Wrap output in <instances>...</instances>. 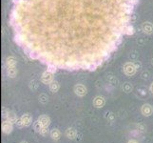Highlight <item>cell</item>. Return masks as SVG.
Returning a JSON list of instances; mask_svg holds the SVG:
<instances>
[{"label": "cell", "instance_id": "e0dca14e", "mask_svg": "<svg viewBox=\"0 0 153 143\" xmlns=\"http://www.w3.org/2000/svg\"><path fill=\"white\" fill-rule=\"evenodd\" d=\"M8 75L10 77H14L15 75H16V70L13 68H10L9 70H8Z\"/></svg>", "mask_w": 153, "mask_h": 143}, {"label": "cell", "instance_id": "5bb4252c", "mask_svg": "<svg viewBox=\"0 0 153 143\" xmlns=\"http://www.w3.org/2000/svg\"><path fill=\"white\" fill-rule=\"evenodd\" d=\"M51 131L49 130V127H42L39 134L42 136H48V135H50Z\"/></svg>", "mask_w": 153, "mask_h": 143}, {"label": "cell", "instance_id": "52a82bcc", "mask_svg": "<svg viewBox=\"0 0 153 143\" xmlns=\"http://www.w3.org/2000/svg\"><path fill=\"white\" fill-rule=\"evenodd\" d=\"M74 92L79 97H84L87 94V89L84 85H81V84H78L74 87Z\"/></svg>", "mask_w": 153, "mask_h": 143}, {"label": "cell", "instance_id": "3957f363", "mask_svg": "<svg viewBox=\"0 0 153 143\" xmlns=\"http://www.w3.org/2000/svg\"><path fill=\"white\" fill-rule=\"evenodd\" d=\"M39 121V123L42 125V127H49L51 125V118L50 116L46 115H42L37 118Z\"/></svg>", "mask_w": 153, "mask_h": 143}, {"label": "cell", "instance_id": "6da1fadb", "mask_svg": "<svg viewBox=\"0 0 153 143\" xmlns=\"http://www.w3.org/2000/svg\"><path fill=\"white\" fill-rule=\"evenodd\" d=\"M13 130V124L10 123V121L5 120L2 123V132L5 135H10Z\"/></svg>", "mask_w": 153, "mask_h": 143}, {"label": "cell", "instance_id": "2e32d148", "mask_svg": "<svg viewBox=\"0 0 153 143\" xmlns=\"http://www.w3.org/2000/svg\"><path fill=\"white\" fill-rule=\"evenodd\" d=\"M133 33H134V30H133L132 26H130V25L126 26V34L130 35V34H133Z\"/></svg>", "mask_w": 153, "mask_h": 143}, {"label": "cell", "instance_id": "d4e9b609", "mask_svg": "<svg viewBox=\"0 0 153 143\" xmlns=\"http://www.w3.org/2000/svg\"><path fill=\"white\" fill-rule=\"evenodd\" d=\"M128 143H139V142L137 141L136 139H129V140L128 141Z\"/></svg>", "mask_w": 153, "mask_h": 143}, {"label": "cell", "instance_id": "4fadbf2b", "mask_svg": "<svg viewBox=\"0 0 153 143\" xmlns=\"http://www.w3.org/2000/svg\"><path fill=\"white\" fill-rule=\"evenodd\" d=\"M125 73L128 76H132L133 73H135V69L133 67H131L130 65H126V69H125Z\"/></svg>", "mask_w": 153, "mask_h": 143}, {"label": "cell", "instance_id": "8fae6325", "mask_svg": "<svg viewBox=\"0 0 153 143\" xmlns=\"http://www.w3.org/2000/svg\"><path fill=\"white\" fill-rule=\"evenodd\" d=\"M50 89L52 93H56L58 90H59V84L56 81H52L50 83Z\"/></svg>", "mask_w": 153, "mask_h": 143}, {"label": "cell", "instance_id": "4316f807", "mask_svg": "<svg viewBox=\"0 0 153 143\" xmlns=\"http://www.w3.org/2000/svg\"><path fill=\"white\" fill-rule=\"evenodd\" d=\"M150 91H151V93L153 94V83L151 84V86H150Z\"/></svg>", "mask_w": 153, "mask_h": 143}, {"label": "cell", "instance_id": "30bf717a", "mask_svg": "<svg viewBox=\"0 0 153 143\" xmlns=\"http://www.w3.org/2000/svg\"><path fill=\"white\" fill-rule=\"evenodd\" d=\"M8 121H10V123H13V124H15L16 123V121L18 119L17 118V115L15 114L14 112H9L8 115H7V118H6Z\"/></svg>", "mask_w": 153, "mask_h": 143}, {"label": "cell", "instance_id": "ba28073f", "mask_svg": "<svg viewBox=\"0 0 153 143\" xmlns=\"http://www.w3.org/2000/svg\"><path fill=\"white\" fill-rule=\"evenodd\" d=\"M50 136H51V139H52V140L57 141V140H59V139H60V137H61V132H60L59 130H58V129L54 128V129L51 130Z\"/></svg>", "mask_w": 153, "mask_h": 143}, {"label": "cell", "instance_id": "7c38bea8", "mask_svg": "<svg viewBox=\"0 0 153 143\" xmlns=\"http://www.w3.org/2000/svg\"><path fill=\"white\" fill-rule=\"evenodd\" d=\"M105 118L108 121V122H114L116 118H115V115L111 112H107L105 113Z\"/></svg>", "mask_w": 153, "mask_h": 143}, {"label": "cell", "instance_id": "7a4b0ae2", "mask_svg": "<svg viewBox=\"0 0 153 143\" xmlns=\"http://www.w3.org/2000/svg\"><path fill=\"white\" fill-rule=\"evenodd\" d=\"M141 113L144 116H150L153 114V107L150 104H144L141 108Z\"/></svg>", "mask_w": 153, "mask_h": 143}, {"label": "cell", "instance_id": "8992f818", "mask_svg": "<svg viewBox=\"0 0 153 143\" xmlns=\"http://www.w3.org/2000/svg\"><path fill=\"white\" fill-rule=\"evenodd\" d=\"M105 104V100L103 97H96L93 99V106L95 108H102Z\"/></svg>", "mask_w": 153, "mask_h": 143}, {"label": "cell", "instance_id": "cb8c5ba5", "mask_svg": "<svg viewBox=\"0 0 153 143\" xmlns=\"http://www.w3.org/2000/svg\"><path fill=\"white\" fill-rule=\"evenodd\" d=\"M9 112H10L9 110H7V109H5V108H4V109L2 110V118H7V115H8Z\"/></svg>", "mask_w": 153, "mask_h": 143}, {"label": "cell", "instance_id": "603a6c76", "mask_svg": "<svg viewBox=\"0 0 153 143\" xmlns=\"http://www.w3.org/2000/svg\"><path fill=\"white\" fill-rule=\"evenodd\" d=\"M15 124H16V126L18 127V128H23V127H25V126H24V124H23L22 119H21V118L17 119L16 123H15Z\"/></svg>", "mask_w": 153, "mask_h": 143}, {"label": "cell", "instance_id": "484cf974", "mask_svg": "<svg viewBox=\"0 0 153 143\" xmlns=\"http://www.w3.org/2000/svg\"><path fill=\"white\" fill-rule=\"evenodd\" d=\"M20 1H21V0H13V2L14 4H16V5H17V4H19V3H20Z\"/></svg>", "mask_w": 153, "mask_h": 143}, {"label": "cell", "instance_id": "277c9868", "mask_svg": "<svg viewBox=\"0 0 153 143\" xmlns=\"http://www.w3.org/2000/svg\"><path fill=\"white\" fill-rule=\"evenodd\" d=\"M65 135L68 139L73 140V139H75V137L77 136V131L75 128H73V127H70V128H68L66 130Z\"/></svg>", "mask_w": 153, "mask_h": 143}, {"label": "cell", "instance_id": "5b68a950", "mask_svg": "<svg viewBox=\"0 0 153 143\" xmlns=\"http://www.w3.org/2000/svg\"><path fill=\"white\" fill-rule=\"evenodd\" d=\"M21 119L23 121V124L25 127H29L33 123V116L30 114H24L21 116Z\"/></svg>", "mask_w": 153, "mask_h": 143}, {"label": "cell", "instance_id": "83f0119b", "mask_svg": "<svg viewBox=\"0 0 153 143\" xmlns=\"http://www.w3.org/2000/svg\"><path fill=\"white\" fill-rule=\"evenodd\" d=\"M20 143H29L28 141H26V140H23V141H21Z\"/></svg>", "mask_w": 153, "mask_h": 143}, {"label": "cell", "instance_id": "44dd1931", "mask_svg": "<svg viewBox=\"0 0 153 143\" xmlns=\"http://www.w3.org/2000/svg\"><path fill=\"white\" fill-rule=\"evenodd\" d=\"M137 128H138V130L140 132H142V133H144V132H146V126L144 124H137Z\"/></svg>", "mask_w": 153, "mask_h": 143}, {"label": "cell", "instance_id": "ffe728a7", "mask_svg": "<svg viewBox=\"0 0 153 143\" xmlns=\"http://www.w3.org/2000/svg\"><path fill=\"white\" fill-rule=\"evenodd\" d=\"M39 100H40V102H42L43 104H45V103L48 102V97H47L45 94H42L41 97H39Z\"/></svg>", "mask_w": 153, "mask_h": 143}, {"label": "cell", "instance_id": "7402d4cb", "mask_svg": "<svg viewBox=\"0 0 153 143\" xmlns=\"http://www.w3.org/2000/svg\"><path fill=\"white\" fill-rule=\"evenodd\" d=\"M96 68H97L96 63L92 62V63H91V64H89V66H88V70H89V71H95V70H96Z\"/></svg>", "mask_w": 153, "mask_h": 143}, {"label": "cell", "instance_id": "d6986e66", "mask_svg": "<svg viewBox=\"0 0 153 143\" xmlns=\"http://www.w3.org/2000/svg\"><path fill=\"white\" fill-rule=\"evenodd\" d=\"M48 72L53 73L56 72V66L54 64H49L48 65Z\"/></svg>", "mask_w": 153, "mask_h": 143}, {"label": "cell", "instance_id": "ac0fdd59", "mask_svg": "<svg viewBox=\"0 0 153 143\" xmlns=\"http://www.w3.org/2000/svg\"><path fill=\"white\" fill-rule=\"evenodd\" d=\"M123 89H124V91H125L126 93H129V92H131V89H132V86H131L129 83H126L125 85H124V87H123Z\"/></svg>", "mask_w": 153, "mask_h": 143}, {"label": "cell", "instance_id": "9c48e42d", "mask_svg": "<svg viewBox=\"0 0 153 143\" xmlns=\"http://www.w3.org/2000/svg\"><path fill=\"white\" fill-rule=\"evenodd\" d=\"M52 73L47 71L46 73H43V76H42V81H43L45 84H50L51 82H52Z\"/></svg>", "mask_w": 153, "mask_h": 143}, {"label": "cell", "instance_id": "9a60e30c", "mask_svg": "<svg viewBox=\"0 0 153 143\" xmlns=\"http://www.w3.org/2000/svg\"><path fill=\"white\" fill-rule=\"evenodd\" d=\"M33 130H34L35 132H37V133H39L40 130H41V128H42V125L39 123V121H38V120H36L35 122H33Z\"/></svg>", "mask_w": 153, "mask_h": 143}]
</instances>
